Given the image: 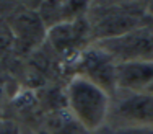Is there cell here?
Segmentation results:
<instances>
[{
	"label": "cell",
	"mask_w": 153,
	"mask_h": 134,
	"mask_svg": "<svg viewBox=\"0 0 153 134\" xmlns=\"http://www.w3.org/2000/svg\"><path fill=\"white\" fill-rule=\"evenodd\" d=\"M16 41L23 49H31L38 44L44 36V25L38 13L23 12L15 16L12 23Z\"/></svg>",
	"instance_id": "cell-8"
},
{
	"label": "cell",
	"mask_w": 153,
	"mask_h": 134,
	"mask_svg": "<svg viewBox=\"0 0 153 134\" xmlns=\"http://www.w3.org/2000/svg\"><path fill=\"white\" fill-rule=\"evenodd\" d=\"M44 131L49 134H86L83 126L74 118V115L67 108L56 110L49 115Z\"/></svg>",
	"instance_id": "cell-9"
},
{
	"label": "cell",
	"mask_w": 153,
	"mask_h": 134,
	"mask_svg": "<svg viewBox=\"0 0 153 134\" xmlns=\"http://www.w3.org/2000/svg\"><path fill=\"white\" fill-rule=\"evenodd\" d=\"M39 134H49V133H47V131H41V133H39Z\"/></svg>",
	"instance_id": "cell-14"
},
{
	"label": "cell",
	"mask_w": 153,
	"mask_h": 134,
	"mask_svg": "<svg viewBox=\"0 0 153 134\" xmlns=\"http://www.w3.org/2000/svg\"><path fill=\"white\" fill-rule=\"evenodd\" d=\"M96 48L106 52L116 64L153 61V28L143 25L117 38L98 41Z\"/></svg>",
	"instance_id": "cell-2"
},
{
	"label": "cell",
	"mask_w": 153,
	"mask_h": 134,
	"mask_svg": "<svg viewBox=\"0 0 153 134\" xmlns=\"http://www.w3.org/2000/svg\"><path fill=\"white\" fill-rule=\"evenodd\" d=\"M111 134H153V126H129Z\"/></svg>",
	"instance_id": "cell-10"
},
{
	"label": "cell",
	"mask_w": 153,
	"mask_h": 134,
	"mask_svg": "<svg viewBox=\"0 0 153 134\" xmlns=\"http://www.w3.org/2000/svg\"><path fill=\"white\" fill-rule=\"evenodd\" d=\"M117 115L134 126H153V95L134 92L119 103Z\"/></svg>",
	"instance_id": "cell-7"
},
{
	"label": "cell",
	"mask_w": 153,
	"mask_h": 134,
	"mask_svg": "<svg viewBox=\"0 0 153 134\" xmlns=\"http://www.w3.org/2000/svg\"><path fill=\"white\" fill-rule=\"evenodd\" d=\"M147 25L140 13L130 12L126 8H111L103 12V15L96 16L93 23H90V36L96 41L117 38L132 30Z\"/></svg>",
	"instance_id": "cell-3"
},
{
	"label": "cell",
	"mask_w": 153,
	"mask_h": 134,
	"mask_svg": "<svg viewBox=\"0 0 153 134\" xmlns=\"http://www.w3.org/2000/svg\"><path fill=\"white\" fill-rule=\"evenodd\" d=\"M0 134H18L16 124L8 119H0Z\"/></svg>",
	"instance_id": "cell-11"
},
{
	"label": "cell",
	"mask_w": 153,
	"mask_h": 134,
	"mask_svg": "<svg viewBox=\"0 0 153 134\" xmlns=\"http://www.w3.org/2000/svg\"><path fill=\"white\" fill-rule=\"evenodd\" d=\"M86 36H90V26L85 20L75 18L67 20L64 23H57L47 30V38L52 48L59 52H68L74 51L80 43L85 41Z\"/></svg>",
	"instance_id": "cell-5"
},
{
	"label": "cell",
	"mask_w": 153,
	"mask_h": 134,
	"mask_svg": "<svg viewBox=\"0 0 153 134\" xmlns=\"http://www.w3.org/2000/svg\"><path fill=\"white\" fill-rule=\"evenodd\" d=\"M153 82V61L122 62L116 66V85L132 92H143Z\"/></svg>",
	"instance_id": "cell-6"
},
{
	"label": "cell",
	"mask_w": 153,
	"mask_h": 134,
	"mask_svg": "<svg viewBox=\"0 0 153 134\" xmlns=\"http://www.w3.org/2000/svg\"><path fill=\"white\" fill-rule=\"evenodd\" d=\"M116 66L117 64L106 52H103L100 48H93L82 56V61H80L82 74L80 75L111 93L117 87L116 85Z\"/></svg>",
	"instance_id": "cell-4"
},
{
	"label": "cell",
	"mask_w": 153,
	"mask_h": 134,
	"mask_svg": "<svg viewBox=\"0 0 153 134\" xmlns=\"http://www.w3.org/2000/svg\"><path fill=\"white\" fill-rule=\"evenodd\" d=\"M67 110L86 133L98 131L109 115V93L83 75H76L65 90Z\"/></svg>",
	"instance_id": "cell-1"
},
{
	"label": "cell",
	"mask_w": 153,
	"mask_h": 134,
	"mask_svg": "<svg viewBox=\"0 0 153 134\" xmlns=\"http://www.w3.org/2000/svg\"><path fill=\"white\" fill-rule=\"evenodd\" d=\"M0 103H2V88H0Z\"/></svg>",
	"instance_id": "cell-13"
},
{
	"label": "cell",
	"mask_w": 153,
	"mask_h": 134,
	"mask_svg": "<svg viewBox=\"0 0 153 134\" xmlns=\"http://www.w3.org/2000/svg\"><path fill=\"white\" fill-rule=\"evenodd\" d=\"M143 92H145V93H150V95H153V82H152V84L147 87V88L143 90Z\"/></svg>",
	"instance_id": "cell-12"
}]
</instances>
